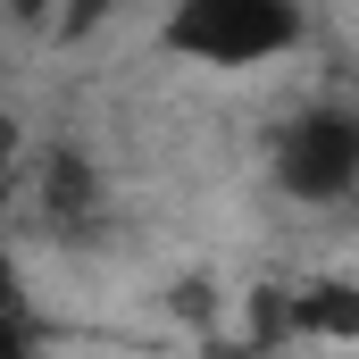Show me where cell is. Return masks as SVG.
Listing matches in <instances>:
<instances>
[{"label": "cell", "mask_w": 359, "mask_h": 359, "mask_svg": "<svg viewBox=\"0 0 359 359\" xmlns=\"http://www.w3.org/2000/svg\"><path fill=\"white\" fill-rule=\"evenodd\" d=\"M276 184L292 201H309V209L351 201V184H359V117L343 100H318V109H301L276 134Z\"/></svg>", "instance_id": "2"}, {"label": "cell", "mask_w": 359, "mask_h": 359, "mask_svg": "<svg viewBox=\"0 0 359 359\" xmlns=\"http://www.w3.org/2000/svg\"><path fill=\"white\" fill-rule=\"evenodd\" d=\"M301 0H168L159 42L192 67H268L284 50H301Z\"/></svg>", "instance_id": "1"}, {"label": "cell", "mask_w": 359, "mask_h": 359, "mask_svg": "<svg viewBox=\"0 0 359 359\" xmlns=\"http://www.w3.org/2000/svg\"><path fill=\"white\" fill-rule=\"evenodd\" d=\"M8 159H17V126L0 117V192H8ZM42 343V318L25 309V292H17V268H8V226H0V359H34Z\"/></svg>", "instance_id": "3"}]
</instances>
